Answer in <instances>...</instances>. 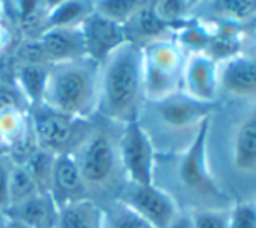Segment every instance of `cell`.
<instances>
[{"instance_id": "1", "label": "cell", "mask_w": 256, "mask_h": 228, "mask_svg": "<svg viewBox=\"0 0 256 228\" xmlns=\"http://www.w3.org/2000/svg\"><path fill=\"white\" fill-rule=\"evenodd\" d=\"M120 129V124L96 115L89 120L82 140L70 152L80 171L86 195L98 204L118 198L128 183L118 154Z\"/></svg>"}, {"instance_id": "2", "label": "cell", "mask_w": 256, "mask_h": 228, "mask_svg": "<svg viewBox=\"0 0 256 228\" xmlns=\"http://www.w3.org/2000/svg\"><path fill=\"white\" fill-rule=\"evenodd\" d=\"M98 115L115 124H131L145 104L142 47L124 42L100 63Z\"/></svg>"}, {"instance_id": "3", "label": "cell", "mask_w": 256, "mask_h": 228, "mask_svg": "<svg viewBox=\"0 0 256 228\" xmlns=\"http://www.w3.org/2000/svg\"><path fill=\"white\" fill-rule=\"evenodd\" d=\"M98 80L100 63L89 58L52 63L40 104L77 120H91L98 115Z\"/></svg>"}, {"instance_id": "4", "label": "cell", "mask_w": 256, "mask_h": 228, "mask_svg": "<svg viewBox=\"0 0 256 228\" xmlns=\"http://www.w3.org/2000/svg\"><path fill=\"white\" fill-rule=\"evenodd\" d=\"M214 104L199 103L182 91L160 101H145L138 115V124L152 141L155 154L174 146L176 136L197 132L204 120L211 118Z\"/></svg>"}, {"instance_id": "5", "label": "cell", "mask_w": 256, "mask_h": 228, "mask_svg": "<svg viewBox=\"0 0 256 228\" xmlns=\"http://www.w3.org/2000/svg\"><path fill=\"white\" fill-rule=\"evenodd\" d=\"M143 92L145 101H160L180 91L182 70L186 54L172 37H166L142 47Z\"/></svg>"}, {"instance_id": "6", "label": "cell", "mask_w": 256, "mask_h": 228, "mask_svg": "<svg viewBox=\"0 0 256 228\" xmlns=\"http://www.w3.org/2000/svg\"><path fill=\"white\" fill-rule=\"evenodd\" d=\"M32 132L37 148L54 155L70 154L88 131L89 120H77L38 104L30 108Z\"/></svg>"}, {"instance_id": "7", "label": "cell", "mask_w": 256, "mask_h": 228, "mask_svg": "<svg viewBox=\"0 0 256 228\" xmlns=\"http://www.w3.org/2000/svg\"><path fill=\"white\" fill-rule=\"evenodd\" d=\"M211 118L202 122L194 140L182 150L178 162V180L183 186L199 197H222V192L211 172L208 158V143Z\"/></svg>"}, {"instance_id": "8", "label": "cell", "mask_w": 256, "mask_h": 228, "mask_svg": "<svg viewBox=\"0 0 256 228\" xmlns=\"http://www.w3.org/2000/svg\"><path fill=\"white\" fill-rule=\"evenodd\" d=\"M118 154L126 182L134 184L154 183L157 154L150 138L138 122L122 126L118 136Z\"/></svg>"}, {"instance_id": "9", "label": "cell", "mask_w": 256, "mask_h": 228, "mask_svg": "<svg viewBox=\"0 0 256 228\" xmlns=\"http://www.w3.org/2000/svg\"><path fill=\"white\" fill-rule=\"evenodd\" d=\"M118 198L134 212H138L143 220H146L154 228H168L180 214V206L174 195L157 183H126Z\"/></svg>"}, {"instance_id": "10", "label": "cell", "mask_w": 256, "mask_h": 228, "mask_svg": "<svg viewBox=\"0 0 256 228\" xmlns=\"http://www.w3.org/2000/svg\"><path fill=\"white\" fill-rule=\"evenodd\" d=\"M220 63L206 52L186 54L180 91L199 103L216 104L220 96Z\"/></svg>"}, {"instance_id": "11", "label": "cell", "mask_w": 256, "mask_h": 228, "mask_svg": "<svg viewBox=\"0 0 256 228\" xmlns=\"http://www.w3.org/2000/svg\"><path fill=\"white\" fill-rule=\"evenodd\" d=\"M80 30L86 44V56L96 63H102L112 50L128 42L124 26L102 16L96 10H92L86 18L84 23L80 24Z\"/></svg>"}, {"instance_id": "12", "label": "cell", "mask_w": 256, "mask_h": 228, "mask_svg": "<svg viewBox=\"0 0 256 228\" xmlns=\"http://www.w3.org/2000/svg\"><path fill=\"white\" fill-rule=\"evenodd\" d=\"M230 164L237 174L256 176V103L240 115L232 129Z\"/></svg>"}, {"instance_id": "13", "label": "cell", "mask_w": 256, "mask_h": 228, "mask_svg": "<svg viewBox=\"0 0 256 228\" xmlns=\"http://www.w3.org/2000/svg\"><path fill=\"white\" fill-rule=\"evenodd\" d=\"M220 92L234 98H256V60L246 52L220 63Z\"/></svg>"}, {"instance_id": "14", "label": "cell", "mask_w": 256, "mask_h": 228, "mask_svg": "<svg viewBox=\"0 0 256 228\" xmlns=\"http://www.w3.org/2000/svg\"><path fill=\"white\" fill-rule=\"evenodd\" d=\"M38 40L51 64L88 58L80 26H49L38 35Z\"/></svg>"}, {"instance_id": "15", "label": "cell", "mask_w": 256, "mask_h": 228, "mask_svg": "<svg viewBox=\"0 0 256 228\" xmlns=\"http://www.w3.org/2000/svg\"><path fill=\"white\" fill-rule=\"evenodd\" d=\"M49 195L52 197L58 208L80 200V198H88L80 171H78V166L72 154H60L54 158Z\"/></svg>"}, {"instance_id": "16", "label": "cell", "mask_w": 256, "mask_h": 228, "mask_svg": "<svg viewBox=\"0 0 256 228\" xmlns=\"http://www.w3.org/2000/svg\"><path fill=\"white\" fill-rule=\"evenodd\" d=\"M6 214L30 228H56L58 206L49 194L38 192L28 200L9 208Z\"/></svg>"}, {"instance_id": "17", "label": "cell", "mask_w": 256, "mask_h": 228, "mask_svg": "<svg viewBox=\"0 0 256 228\" xmlns=\"http://www.w3.org/2000/svg\"><path fill=\"white\" fill-rule=\"evenodd\" d=\"M122 26H124L126 40L138 47H145L150 42L172 35V32L157 18L152 4L136 10Z\"/></svg>"}, {"instance_id": "18", "label": "cell", "mask_w": 256, "mask_h": 228, "mask_svg": "<svg viewBox=\"0 0 256 228\" xmlns=\"http://www.w3.org/2000/svg\"><path fill=\"white\" fill-rule=\"evenodd\" d=\"M56 228H103V208L91 198L58 208Z\"/></svg>"}, {"instance_id": "19", "label": "cell", "mask_w": 256, "mask_h": 228, "mask_svg": "<svg viewBox=\"0 0 256 228\" xmlns=\"http://www.w3.org/2000/svg\"><path fill=\"white\" fill-rule=\"evenodd\" d=\"M200 6L208 7V18L204 20L216 23L242 26L256 20V0H206Z\"/></svg>"}, {"instance_id": "20", "label": "cell", "mask_w": 256, "mask_h": 228, "mask_svg": "<svg viewBox=\"0 0 256 228\" xmlns=\"http://www.w3.org/2000/svg\"><path fill=\"white\" fill-rule=\"evenodd\" d=\"M49 7L46 0H18L14 10L12 26L20 38L38 37L46 30Z\"/></svg>"}, {"instance_id": "21", "label": "cell", "mask_w": 256, "mask_h": 228, "mask_svg": "<svg viewBox=\"0 0 256 228\" xmlns=\"http://www.w3.org/2000/svg\"><path fill=\"white\" fill-rule=\"evenodd\" d=\"M51 64H14L12 63V80L20 92L28 101L30 108L38 106L44 96L46 82Z\"/></svg>"}, {"instance_id": "22", "label": "cell", "mask_w": 256, "mask_h": 228, "mask_svg": "<svg viewBox=\"0 0 256 228\" xmlns=\"http://www.w3.org/2000/svg\"><path fill=\"white\" fill-rule=\"evenodd\" d=\"M94 10V0H64L49 10V26H80L84 20Z\"/></svg>"}, {"instance_id": "23", "label": "cell", "mask_w": 256, "mask_h": 228, "mask_svg": "<svg viewBox=\"0 0 256 228\" xmlns=\"http://www.w3.org/2000/svg\"><path fill=\"white\" fill-rule=\"evenodd\" d=\"M103 228H154L138 212H134L120 198H114L102 204Z\"/></svg>"}, {"instance_id": "24", "label": "cell", "mask_w": 256, "mask_h": 228, "mask_svg": "<svg viewBox=\"0 0 256 228\" xmlns=\"http://www.w3.org/2000/svg\"><path fill=\"white\" fill-rule=\"evenodd\" d=\"M54 158H56V155L51 154V152L37 148L23 164H20L30 172V176L34 178L35 184L42 194H49V188H51Z\"/></svg>"}, {"instance_id": "25", "label": "cell", "mask_w": 256, "mask_h": 228, "mask_svg": "<svg viewBox=\"0 0 256 228\" xmlns=\"http://www.w3.org/2000/svg\"><path fill=\"white\" fill-rule=\"evenodd\" d=\"M152 7L158 20L171 32L192 18V10L185 0H154Z\"/></svg>"}, {"instance_id": "26", "label": "cell", "mask_w": 256, "mask_h": 228, "mask_svg": "<svg viewBox=\"0 0 256 228\" xmlns=\"http://www.w3.org/2000/svg\"><path fill=\"white\" fill-rule=\"evenodd\" d=\"M38 192L40 190L37 188L30 172L23 166L14 164L9 180V208H14V206L28 200L30 197L37 195Z\"/></svg>"}, {"instance_id": "27", "label": "cell", "mask_w": 256, "mask_h": 228, "mask_svg": "<svg viewBox=\"0 0 256 228\" xmlns=\"http://www.w3.org/2000/svg\"><path fill=\"white\" fill-rule=\"evenodd\" d=\"M142 7H145L142 0H94L96 12L120 24H124Z\"/></svg>"}, {"instance_id": "28", "label": "cell", "mask_w": 256, "mask_h": 228, "mask_svg": "<svg viewBox=\"0 0 256 228\" xmlns=\"http://www.w3.org/2000/svg\"><path fill=\"white\" fill-rule=\"evenodd\" d=\"M194 222V228H228L230 225V211L228 208H204L194 209L190 212Z\"/></svg>"}, {"instance_id": "29", "label": "cell", "mask_w": 256, "mask_h": 228, "mask_svg": "<svg viewBox=\"0 0 256 228\" xmlns=\"http://www.w3.org/2000/svg\"><path fill=\"white\" fill-rule=\"evenodd\" d=\"M9 108H30V104L16 88L12 77L0 74V114Z\"/></svg>"}, {"instance_id": "30", "label": "cell", "mask_w": 256, "mask_h": 228, "mask_svg": "<svg viewBox=\"0 0 256 228\" xmlns=\"http://www.w3.org/2000/svg\"><path fill=\"white\" fill-rule=\"evenodd\" d=\"M230 211V225L228 228H256V202L240 200L236 202Z\"/></svg>"}, {"instance_id": "31", "label": "cell", "mask_w": 256, "mask_h": 228, "mask_svg": "<svg viewBox=\"0 0 256 228\" xmlns=\"http://www.w3.org/2000/svg\"><path fill=\"white\" fill-rule=\"evenodd\" d=\"M14 168V160L10 155L0 154V212H7L9 209V180Z\"/></svg>"}, {"instance_id": "32", "label": "cell", "mask_w": 256, "mask_h": 228, "mask_svg": "<svg viewBox=\"0 0 256 228\" xmlns=\"http://www.w3.org/2000/svg\"><path fill=\"white\" fill-rule=\"evenodd\" d=\"M18 40H20V35L16 28L7 20H0V60L9 56Z\"/></svg>"}, {"instance_id": "33", "label": "cell", "mask_w": 256, "mask_h": 228, "mask_svg": "<svg viewBox=\"0 0 256 228\" xmlns=\"http://www.w3.org/2000/svg\"><path fill=\"white\" fill-rule=\"evenodd\" d=\"M168 228H194V222H192V216H190V212H182V211H180V214L172 220L171 225H169Z\"/></svg>"}, {"instance_id": "34", "label": "cell", "mask_w": 256, "mask_h": 228, "mask_svg": "<svg viewBox=\"0 0 256 228\" xmlns=\"http://www.w3.org/2000/svg\"><path fill=\"white\" fill-rule=\"evenodd\" d=\"M18 0H0V10H2V16L12 24L14 10H16Z\"/></svg>"}, {"instance_id": "35", "label": "cell", "mask_w": 256, "mask_h": 228, "mask_svg": "<svg viewBox=\"0 0 256 228\" xmlns=\"http://www.w3.org/2000/svg\"><path fill=\"white\" fill-rule=\"evenodd\" d=\"M250 38H251L250 52H246V54H250L251 58H254V60H256V30L253 32V34L250 35Z\"/></svg>"}, {"instance_id": "36", "label": "cell", "mask_w": 256, "mask_h": 228, "mask_svg": "<svg viewBox=\"0 0 256 228\" xmlns=\"http://www.w3.org/2000/svg\"><path fill=\"white\" fill-rule=\"evenodd\" d=\"M7 218H9V216H7ZM6 228H30V226H26V225H23V223L16 222V220H10L9 218V223H7Z\"/></svg>"}, {"instance_id": "37", "label": "cell", "mask_w": 256, "mask_h": 228, "mask_svg": "<svg viewBox=\"0 0 256 228\" xmlns=\"http://www.w3.org/2000/svg\"><path fill=\"white\" fill-rule=\"evenodd\" d=\"M185 2L188 4L190 10H194V9H197V7H199L202 2H206V0H185Z\"/></svg>"}, {"instance_id": "38", "label": "cell", "mask_w": 256, "mask_h": 228, "mask_svg": "<svg viewBox=\"0 0 256 228\" xmlns=\"http://www.w3.org/2000/svg\"><path fill=\"white\" fill-rule=\"evenodd\" d=\"M7 223H9V218H7L6 212H0V228H6Z\"/></svg>"}, {"instance_id": "39", "label": "cell", "mask_w": 256, "mask_h": 228, "mask_svg": "<svg viewBox=\"0 0 256 228\" xmlns=\"http://www.w3.org/2000/svg\"><path fill=\"white\" fill-rule=\"evenodd\" d=\"M61 2H64V0H46V4H48L49 10L54 9V7H56V6H60Z\"/></svg>"}, {"instance_id": "40", "label": "cell", "mask_w": 256, "mask_h": 228, "mask_svg": "<svg viewBox=\"0 0 256 228\" xmlns=\"http://www.w3.org/2000/svg\"><path fill=\"white\" fill-rule=\"evenodd\" d=\"M6 152H7V150H6V148H4V146H2V144H0V154H6Z\"/></svg>"}, {"instance_id": "41", "label": "cell", "mask_w": 256, "mask_h": 228, "mask_svg": "<svg viewBox=\"0 0 256 228\" xmlns=\"http://www.w3.org/2000/svg\"><path fill=\"white\" fill-rule=\"evenodd\" d=\"M253 200H254V202H256V195H254V198H253Z\"/></svg>"}]
</instances>
